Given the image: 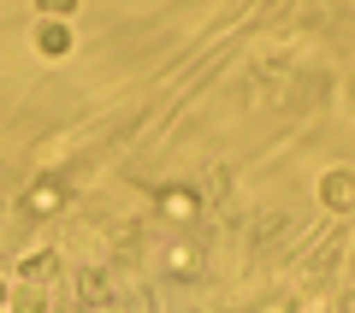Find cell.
Instances as JSON below:
<instances>
[{
  "label": "cell",
  "instance_id": "obj_1",
  "mask_svg": "<svg viewBox=\"0 0 355 313\" xmlns=\"http://www.w3.org/2000/svg\"><path fill=\"white\" fill-rule=\"evenodd\" d=\"M320 207H331V213H349L355 207V172L349 166H331V172L320 177Z\"/></svg>",
  "mask_w": 355,
  "mask_h": 313
},
{
  "label": "cell",
  "instance_id": "obj_2",
  "mask_svg": "<svg viewBox=\"0 0 355 313\" xmlns=\"http://www.w3.org/2000/svg\"><path fill=\"white\" fill-rule=\"evenodd\" d=\"M77 42H71V30H65V18H42L36 24V53L42 60H65Z\"/></svg>",
  "mask_w": 355,
  "mask_h": 313
},
{
  "label": "cell",
  "instance_id": "obj_3",
  "mask_svg": "<svg viewBox=\"0 0 355 313\" xmlns=\"http://www.w3.org/2000/svg\"><path fill=\"white\" fill-rule=\"evenodd\" d=\"M18 278H60V260H53V254H24Z\"/></svg>",
  "mask_w": 355,
  "mask_h": 313
},
{
  "label": "cell",
  "instance_id": "obj_4",
  "mask_svg": "<svg viewBox=\"0 0 355 313\" xmlns=\"http://www.w3.org/2000/svg\"><path fill=\"white\" fill-rule=\"evenodd\" d=\"M42 307H48L42 289H18V313H42Z\"/></svg>",
  "mask_w": 355,
  "mask_h": 313
},
{
  "label": "cell",
  "instance_id": "obj_5",
  "mask_svg": "<svg viewBox=\"0 0 355 313\" xmlns=\"http://www.w3.org/2000/svg\"><path fill=\"white\" fill-rule=\"evenodd\" d=\"M30 201H36V207H60V189H53V184H42L36 195H30Z\"/></svg>",
  "mask_w": 355,
  "mask_h": 313
},
{
  "label": "cell",
  "instance_id": "obj_6",
  "mask_svg": "<svg viewBox=\"0 0 355 313\" xmlns=\"http://www.w3.org/2000/svg\"><path fill=\"white\" fill-rule=\"evenodd\" d=\"M0 301H6V289H0Z\"/></svg>",
  "mask_w": 355,
  "mask_h": 313
}]
</instances>
